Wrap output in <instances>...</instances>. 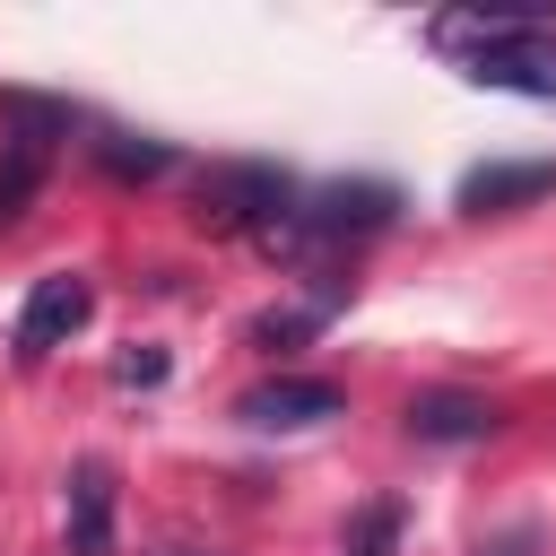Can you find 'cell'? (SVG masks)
Instances as JSON below:
<instances>
[{
    "label": "cell",
    "mask_w": 556,
    "mask_h": 556,
    "mask_svg": "<svg viewBox=\"0 0 556 556\" xmlns=\"http://www.w3.org/2000/svg\"><path fill=\"white\" fill-rule=\"evenodd\" d=\"M434 43L460 52V70H469L478 87H504V96H539V104H556V35H547L530 9L434 17Z\"/></svg>",
    "instance_id": "1"
},
{
    "label": "cell",
    "mask_w": 556,
    "mask_h": 556,
    "mask_svg": "<svg viewBox=\"0 0 556 556\" xmlns=\"http://www.w3.org/2000/svg\"><path fill=\"white\" fill-rule=\"evenodd\" d=\"M295 208V182L287 174H269V165H217L208 182H200V217L208 226H278Z\"/></svg>",
    "instance_id": "2"
},
{
    "label": "cell",
    "mask_w": 556,
    "mask_h": 556,
    "mask_svg": "<svg viewBox=\"0 0 556 556\" xmlns=\"http://www.w3.org/2000/svg\"><path fill=\"white\" fill-rule=\"evenodd\" d=\"M87 313H96V287H87L78 269H52V278H35V287H26V304H17V330H9V348H17L26 365H35V356H52V348H61V339H70V330H78Z\"/></svg>",
    "instance_id": "3"
},
{
    "label": "cell",
    "mask_w": 556,
    "mask_h": 556,
    "mask_svg": "<svg viewBox=\"0 0 556 556\" xmlns=\"http://www.w3.org/2000/svg\"><path fill=\"white\" fill-rule=\"evenodd\" d=\"M348 400H339V382H321V374H278V382H252L243 400H235V417L243 426H321V417H339Z\"/></svg>",
    "instance_id": "4"
},
{
    "label": "cell",
    "mask_w": 556,
    "mask_h": 556,
    "mask_svg": "<svg viewBox=\"0 0 556 556\" xmlns=\"http://www.w3.org/2000/svg\"><path fill=\"white\" fill-rule=\"evenodd\" d=\"M408 434L417 443H478V434H495V400H478V391H417L408 400Z\"/></svg>",
    "instance_id": "5"
},
{
    "label": "cell",
    "mask_w": 556,
    "mask_h": 556,
    "mask_svg": "<svg viewBox=\"0 0 556 556\" xmlns=\"http://www.w3.org/2000/svg\"><path fill=\"white\" fill-rule=\"evenodd\" d=\"M70 556H113V469L104 460L70 469Z\"/></svg>",
    "instance_id": "6"
},
{
    "label": "cell",
    "mask_w": 556,
    "mask_h": 556,
    "mask_svg": "<svg viewBox=\"0 0 556 556\" xmlns=\"http://www.w3.org/2000/svg\"><path fill=\"white\" fill-rule=\"evenodd\" d=\"M556 191V165L539 156V165H469L460 174V208H513V200H547Z\"/></svg>",
    "instance_id": "7"
},
{
    "label": "cell",
    "mask_w": 556,
    "mask_h": 556,
    "mask_svg": "<svg viewBox=\"0 0 556 556\" xmlns=\"http://www.w3.org/2000/svg\"><path fill=\"white\" fill-rule=\"evenodd\" d=\"M400 547V504L382 495V504H365L356 521H348V539H339V556H391Z\"/></svg>",
    "instance_id": "8"
},
{
    "label": "cell",
    "mask_w": 556,
    "mask_h": 556,
    "mask_svg": "<svg viewBox=\"0 0 556 556\" xmlns=\"http://www.w3.org/2000/svg\"><path fill=\"white\" fill-rule=\"evenodd\" d=\"M96 156L113 174H165V148H122V139H96Z\"/></svg>",
    "instance_id": "9"
}]
</instances>
